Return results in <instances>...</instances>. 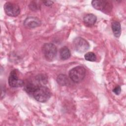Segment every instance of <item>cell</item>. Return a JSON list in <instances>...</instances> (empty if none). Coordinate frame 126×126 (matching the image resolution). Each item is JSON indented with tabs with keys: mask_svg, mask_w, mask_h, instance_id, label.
<instances>
[{
	"mask_svg": "<svg viewBox=\"0 0 126 126\" xmlns=\"http://www.w3.org/2000/svg\"><path fill=\"white\" fill-rule=\"evenodd\" d=\"M51 93L49 89L46 86L41 85H38L35 88L32 96L38 102H45L50 98Z\"/></svg>",
	"mask_w": 126,
	"mask_h": 126,
	"instance_id": "1",
	"label": "cell"
},
{
	"mask_svg": "<svg viewBox=\"0 0 126 126\" xmlns=\"http://www.w3.org/2000/svg\"><path fill=\"white\" fill-rule=\"evenodd\" d=\"M86 69L82 66H77L72 68L69 72L71 80L76 83L81 82L85 77Z\"/></svg>",
	"mask_w": 126,
	"mask_h": 126,
	"instance_id": "2",
	"label": "cell"
},
{
	"mask_svg": "<svg viewBox=\"0 0 126 126\" xmlns=\"http://www.w3.org/2000/svg\"><path fill=\"white\" fill-rule=\"evenodd\" d=\"M43 53L46 59L49 61H52L56 57L57 49L56 46L51 43H46L42 47Z\"/></svg>",
	"mask_w": 126,
	"mask_h": 126,
	"instance_id": "3",
	"label": "cell"
},
{
	"mask_svg": "<svg viewBox=\"0 0 126 126\" xmlns=\"http://www.w3.org/2000/svg\"><path fill=\"white\" fill-rule=\"evenodd\" d=\"M74 49L79 53H84L87 51L90 47L88 42L83 38L77 37L75 38L72 42Z\"/></svg>",
	"mask_w": 126,
	"mask_h": 126,
	"instance_id": "4",
	"label": "cell"
},
{
	"mask_svg": "<svg viewBox=\"0 0 126 126\" xmlns=\"http://www.w3.org/2000/svg\"><path fill=\"white\" fill-rule=\"evenodd\" d=\"M4 10L6 14L11 17L17 16L20 13L19 6L15 3L6 2L4 5Z\"/></svg>",
	"mask_w": 126,
	"mask_h": 126,
	"instance_id": "5",
	"label": "cell"
},
{
	"mask_svg": "<svg viewBox=\"0 0 126 126\" xmlns=\"http://www.w3.org/2000/svg\"><path fill=\"white\" fill-rule=\"evenodd\" d=\"M8 82L9 86L13 88L20 87L24 85V81L19 78L16 70H13L10 72Z\"/></svg>",
	"mask_w": 126,
	"mask_h": 126,
	"instance_id": "6",
	"label": "cell"
},
{
	"mask_svg": "<svg viewBox=\"0 0 126 126\" xmlns=\"http://www.w3.org/2000/svg\"><path fill=\"white\" fill-rule=\"evenodd\" d=\"M23 24L24 25L28 28L33 29L40 26L41 24V22L37 17L29 16L26 18Z\"/></svg>",
	"mask_w": 126,
	"mask_h": 126,
	"instance_id": "7",
	"label": "cell"
},
{
	"mask_svg": "<svg viewBox=\"0 0 126 126\" xmlns=\"http://www.w3.org/2000/svg\"><path fill=\"white\" fill-rule=\"evenodd\" d=\"M109 4L110 3L107 1L102 0H94L92 1V5L94 8L102 11H104L106 8L108 9L110 8Z\"/></svg>",
	"mask_w": 126,
	"mask_h": 126,
	"instance_id": "8",
	"label": "cell"
},
{
	"mask_svg": "<svg viewBox=\"0 0 126 126\" xmlns=\"http://www.w3.org/2000/svg\"><path fill=\"white\" fill-rule=\"evenodd\" d=\"M96 17L93 14H88L85 15L83 18L84 24L88 27L93 26L96 21Z\"/></svg>",
	"mask_w": 126,
	"mask_h": 126,
	"instance_id": "9",
	"label": "cell"
},
{
	"mask_svg": "<svg viewBox=\"0 0 126 126\" xmlns=\"http://www.w3.org/2000/svg\"><path fill=\"white\" fill-rule=\"evenodd\" d=\"M111 27L114 36L116 37H119L121 33V27L120 23L118 21L112 22Z\"/></svg>",
	"mask_w": 126,
	"mask_h": 126,
	"instance_id": "10",
	"label": "cell"
},
{
	"mask_svg": "<svg viewBox=\"0 0 126 126\" xmlns=\"http://www.w3.org/2000/svg\"><path fill=\"white\" fill-rule=\"evenodd\" d=\"M60 58L63 60H66L69 59L71 56L69 49L66 46L63 47L60 50Z\"/></svg>",
	"mask_w": 126,
	"mask_h": 126,
	"instance_id": "11",
	"label": "cell"
},
{
	"mask_svg": "<svg viewBox=\"0 0 126 126\" xmlns=\"http://www.w3.org/2000/svg\"><path fill=\"white\" fill-rule=\"evenodd\" d=\"M57 83L61 86H66L69 83V80L65 74H60L57 77Z\"/></svg>",
	"mask_w": 126,
	"mask_h": 126,
	"instance_id": "12",
	"label": "cell"
},
{
	"mask_svg": "<svg viewBox=\"0 0 126 126\" xmlns=\"http://www.w3.org/2000/svg\"><path fill=\"white\" fill-rule=\"evenodd\" d=\"M37 85L32 83H29L25 86V90L29 95H32Z\"/></svg>",
	"mask_w": 126,
	"mask_h": 126,
	"instance_id": "13",
	"label": "cell"
},
{
	"mask_svg": "<svg viewBox=\"0 0 126 126\" xmlns=\"http://www.w3.org/2000/svg\"><path fill=\"white\" fill-rule=\"evenodd\" d=\"M47 78V76L43 74H38L35 77V79L38 82L39 85H43V84H45L47 83L48 81Z\"/></svg>",
	"mask_w": 126,
	"mask_h": 126,
	"instance_id": "14",
	"label": "cell"
},
{
	"mask_svg": "<svg viewBox=\"0 0 126 126\" xmlns=\"http://www.w3.org/2000/svg\"><path fill=\"white\" fill-rule=\"evenodd\" d=\"M84 58L86 60L90 62H94L96 60V56L95 54L91 52L87 53L85 55Z\"/></svg>",
	"mask_w": 126,
	"mask_h": 126,
	"instance_id": "15",
	"label": "cell"
},
{
	"mask_svg": "<svg viewBox=\"0 0 126 126\" xmlns=\"http://www.w3.org/2000/svg\"><path fill=\"white\" fill-rule=\"evenodd\" d=\"M29 7L31 10H33V11H35V10L39 9L40 6V5L38 4V3H37V2L36 1H32L31 2V3L29 5Z\"/></svg>",
	"mask_w": 126,
	"mask_h": 126,
	"instance_id": "16",
	"label": "cell"
},
{
	"mask_svg": "<svg viewBox=\"0 0 126 126\" xmlns=\"http://www.w3.org/2000/svg\"><path fill=\"white\" fill-rule=\"evenodd\" d=\"M113 93H114L116 95H119L121 92V88L120 86H117L114 88L113 90Z\"/></svg>",
	"mask_w": 126,
	"mask_h": 126,
	"instance_id": "17",
	"label": "cell"
},
{
	"mask_svg": "<svg viewBox=\"0 0 126 126\" xmlns=\"http://www.w3.org/2000/svg\"><path fill=\"white\" fill-rule=\"evenodd\" d=\"M42 2L44 3V4L47 6H49L52 5L54 2L53 1H51V0H43Z\"/></svg>",
	"mask_w": 126,
	"mask_h": 126,
	"instance_id": "18",
	"label": "cell"
}]
</instances>
